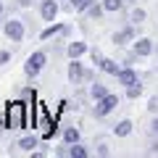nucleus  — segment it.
<instances>
[{"label":"nucleus","mask_w":158,"mask_h":158,"mask_svg":"<svg viewBox=\"0 0 158 158\" xmlns=\"http://www.w3.org/2000/svg\"><path fill=\"white\" fill-rule=\"evenodd\" d=\"M6 127L8 129H24L27 127V103L24 100L6 103Z\"/></svg>","instance_id":"obj_1"},{"label":"nucleus","mask_w":158,"mask_h":158,"mask_svg":"<svg viewBox=\"0 0 158 158\" xmlns=\"http://www.w3.org/2000/svg\"><path fill=\"white\" fill-rule=\"evenodd\" d=\"M45 61H48V56L42 50H37V53H32V56L27 58V63H24V74H27L29 79H34L40 71H42V66H45Z\"/></svg>","instance_id":"obj_2"},{"label":"nucleus","mask_w":158,"mask_h":158,"mask_svg":"<svg viewBox=\"0 0 158 158\" xmlns=\"http://www.w3.org/2000/svg\"><path fill=\"white\" fill-rule=\"evenodd\" d=\"M116 106H118V98L108 92L106 98H100V100L95 103V116H108V113H111Z\"/></svg>","instance_id":"obj_3"},{"label":"nucleus","mask_w":158,"mask_h":158,"mask_svg":"<svg viewBox=\"0 0 158 158\" xmlns=\"http://www.w3.org/2000/svg\"><path fill=\"white\" fill-rule=\"evenodd\" d=\"M6 37L11 40V42H21L24 40V24L21 21H16V19H11V21H6Z\"/></svg>","instance_id":"obj_4"},{"label":"nucleus","mask_w":158,"mask_h":158,"mask_svg":"<svg viewBox=\"0 0 158 158\" xmlns=\"http://www.w3.org/2000/svg\"><path fill=\"white\" fill-rule=\"evenodd\" d=\"M40 13H42L45 21H56V16H58V3H56V0H42Z\"/></svg>","instance_id":"obj_5"},{"label":"nucleus","mask_w":158,"mask_h":158,"mask_svg":"<svg viewBox=\"0 0 158 158\" xmlns=\"http://www.w3.org/2000/svg\"><path fill=\"white\" fill-rule=\"evenodd\" d=\"M85 77H87V71L82 69V63H79L77 58H71V63H69V79H71L74 85H77L79 79H85Z\"/></svg>","instance_id":"obj_6"},{"label":"nucleus","mask_w":158,"mask_h":158,"mask_svg":"<svg viewBox=\"0 0 158 158\" xmlns=\"http://www.w3.org/2000/svg\"><path fill=\"white\" fill-rule=\"evenodd\" d=\"M150 53H153V42L148 37H142V40H137V42H135V56L145 58V56H150Z\"/></svg>","instance_id":"obj_7"},{"label":"nucleus","mask_w":158,"mask_h":158,"mask_svg":"<svg viewBox=\"0 0 158 158\" xmlns=\"http://www.w3.org/2000/svg\"><path fill=\"white\" fill-rule=\"evenodd\" d=\"M132 40H135V29L132 27H127V29H121V32L113 34V42H116V45H127V42H132Z\"/></svg>","instance_id":"obj_8"},{"label":"nucleus","mask_w":158,"mask_h":158,"mask_svg":"<svg viewBox=\"0 0 158 158\" xmlns=\"http://www.w3.org/2000/svg\"><path fill=\"white\" fill-rule=\"evenodd\" d=\"M116 79H118V85L129 87V85H135V82H137V74L132 71V69H121V71L116 74Z\"/></svg>","instance_id":"obj_9"},{"label":"nucleus","mask_w":158,"mask_h":158,"mask_svg":"<svg viewBox=\"0 0 158 158\" xmlns=\"http://www.w3.org/2000/svg\"><path fill=\"white\" fill-rule=\"evenodd\" d=\"M66 53H69V58H79V56H85V53H87V45H85V42H69Z\"/></svg>","instance_id":"obj_10"},{"label":"nucleus","mask_w":158,"mask_h":158,"mask_svg":"<svg viewBox=\"0 0 158 158\" xmlns=\"http://www.w3.org/2000/svg\"><path fill=\"white\" fill-rule=\"evenodd\" d=\"M66 156H71V158H87L90 153H87V148L79 145V142H71V145H69V150H66Z\"/></svg>","instance_id":"obj_11"},{"label":"nucleus","mask_w":158,"mask_h":158,"mask_svg":"<svg viewBox=\"0 0 158 158\" xmlns=\"http://www.w3.org/2000/svg\"><path fill=\"white\" fill-rule=\"evenodd\" d=\"M129 132H132V121H129V118H124V121H118V124L113 127V135H116V137H127Z\"/></svg>","instance_id":"obj_12"},{"label":"nucleus","mask_w":158,"mask_h":158,"mask_svg":"<svg viewBox=\"0 0 158 158\" xmlns=\"http://www.w3.org/2000/svg\"><path fill=\"white\" fill-rule=\"evenodd\" d=\"M100 69H103L106 74H113V77L121 71V69H118V63H116V61H111V58H103V61H100Z\"/></svg>","instance_id":"obj_13"},{"label":"nucleus","mask_w":158,"mask_h":158,"mask_svg":"<svg viewBox=\"0 0 158 158\" xmlns=\"http://www.w3.org/2000/svg\"><path fill=\"white\" fill-rule=\"evenodd\" d=\"M127 0H103V8H106L108 13H118L121 8H124Z\"/></svg>","instance_id":"obj_14"},{"label":"nucleus","mask_w":158,"mask_h":158,"mask_svg":"<svg viewBox=\"0 0 158 158\" xmlns=\"http://www.w3.org/2000/svg\"><path fill=\"white\" fill-rule=\"evenodd\" d=\"M58 32H63V27H61V24H50L48 29H42V34H40V40H50L53 34H58Z\"/></svg>","instance_id":"obj_15"},{"label":"nucleus","mask_w":158,"mask_h":158,"mask_svg":"<svg viewBox=\"0 0 158 158\" xmlns=\"http://www.w3.org/2000/svg\"><path fill=\"white\" fill-rule=\"evenodd\" d=\"M90 95L95 98V100H100V98H106V95H108V90H106V87L100 85V82H95V85L90 87Z\"/></svg>","instance_id":"obj_16"},{"label":"nucleus","mask_w":158,"mask_h":158,"mask_svg":"<svg viewBox=\"0 0 158 158\" xmlns=\"http://www.w3.org/2000/svg\"><path fill=\"white\" fill-rule=\"evenodd\" d=\"M63 140H66V145H71V142H79V132L74 129V127H69V129L63 132Z\"/></svg>","instance_id":"obj_17"},{"label":"nucleus","mask_w":158,"mask_h":158,"mask_svg":"<svg viewBox=\"0 0 158 158\" xmlns=\"http://www.w3.org/2000/svg\"><path fill=\"white\" fill-rule=\"evenodd\" d=\"M19 148H21V150H32V148H37V137H24L21 142H19Z\"/></svg>","instance_id":"obj_18"},{"label":"nucleus","mask_w":158,"mask_h":158,"mask_svg":"<svg viewBox=\"0 0 158 158\" xmlns=\"http://www.w3.org/2000/svg\"><path fill=\"white\" fill-rule=\"evenodd\" d=\"M127 95H129L132 100H135V98H140V95H142V85H140V82H135V85H129V87H127Z\"/></svg>","instance_id":"obj_19"},{"label":"nucleus","mask_w":158,"mask_h":158,"mask_svg":"<svg viewBox=\"0 0 158 158\" xmlns=\"http://www.w3.org/2000/svg\"><path fill=\"white\" fill-rule=\"evenodd\" d=\"M129 21L132 24H142V21H145V11H142V8H135L132 16H129Z\"/></svg>","instance_id":"obj_20"},{"label":"nucleus","mask_w":158,"mask_h":158,"mask_svg":"<svg viewBox=\"0 0 158 158\" xmlns=\"http://www.w3.org/2000/svg\"><path fill=\"white\" fill-rule=\"evenodd\" d=\"M103 11H106V8H103V6H95V3H92V6H90V16H92V19L103 16Z\"/></svg>","instance_id":"obj_21"},{"label":"nucleus","mask_w":158,"mask_h":158,"mask_svg":"<svg viewBox=\"0 0 158 158\" xmlns=\"http://www.w3.org/2000/svg\"><path fill=\"white\" fill-rule=\"evenodd\" d=\"M148 111H150V113H158V95L150 98V103H148Z\"/></svg>","instance_id":"obj_22"},{"label":"nucleus","mask_w":158,"mask_h":158,"mask_svg":"<svg viewBox=\"0 0 158 158\" xmlns=\"http://www.w3.org/2000/svg\"><path fill=\"white\" fill-rule=\"evenodd\" d=\"M100 61H103V56L98 50H92V63H95V66H100Z\"/></svg>","instance_id":"obj_23"},{"label":"nucleus","mask_w":158,"mask_h":158,"mask_svg":"<svg viewBox=\"0 0 158 158\" xmlns=\"http://www.w3.org/2000/svg\"><path fill=\"white\" fill-rule=\"evenodd\" d=\"M11 61V53H6V50H0V63H8Z\"/></svg>","instance_id":"obj_24"},{"label":"nucleus","mask_w":158,"mask_h":158,"mask_svg":"<svg viewBox=\"0 0 158 158\" xmlns=\"http://www.w3.org/2000/svg\"><path fill=\"white\" fill-rule=\"evenodd\" d=\"M21 98H34V90H29V87H24V90H21Z\"/></svg>","instance_id":"obj_25"},{"label":"nucleus","mask_w":158,"mask_h":158,"mask_svg":"<svg viewBox=\"0 0 158 158\" xmlns=\"http://www.w3.org/2000/svg\"><path fill=\"white\" fill-rule=\"evenodd\" d=\"M150 129H153V132H156V135H158V118H153V124H150Z\"/></svg>","instance_id":"obj_26"},{"label":"nucleus","mask_w":158,"mask_h":158,"mask_svg":"<svg viewBox=\"0 0 158 158\" xmlns=\"http://www.w3.org/2000/svg\"><path fill=\"white\" fill-rule=\"evenodd\" d=\"M29 3H32V0H19V6H24V8H27Z\"/></svg>","instance_id":"obj_27"},{"label":"nucleus","mask_w":158,"mask_h":158,"mask_svg":"<svg viewBox=\"0 0 158 158\" xmlns=\"http://www.w3.org/2000/svg\"><path fill=\"white\" fill-rule=\"evenodd\" d=\"M82 3H85V0H71V6L77 8V6H82Z\"/></svg>","instance_id":"obj_28"},{"label":"nucleus","mask_w":158,"mask_h":158,"mask_svg":"<svg viewBox=\"0 0 158 158\" xmlns=\"http://www.w3.org/2000/svg\"><path fill=\"white\" fill-rule=\"evenodd\" d=\"M150 153H158V145H153V150H150Z\"/></svg>","instance_id":"obj_29"},{"label":"nucleus","mask_w":158,"mask_h":158,"mask_svg":"<svg viewBox=\"0 0 158 158\" xmlns=\"http://www.w3.org/2000/svg\"><path fill=\"white\" fill-rule=\"evenodd\" d=\"M127 3H135V0H127Z\"/></svg>","instance_id":"obj_30"},{"label":"nucleus","mask_w":158,"mask_h":158,"mask_svg":"<svg viewBox=\"0 0 158 158\" xmlns=\"http://www.w3.org/2000/svg\"><path fill=\"white\" fill-rule=\"evenodd\" d=\"M0 11H3V6H0Z\"/></svg>","instance_id":"obj_31"}]
</instances>
